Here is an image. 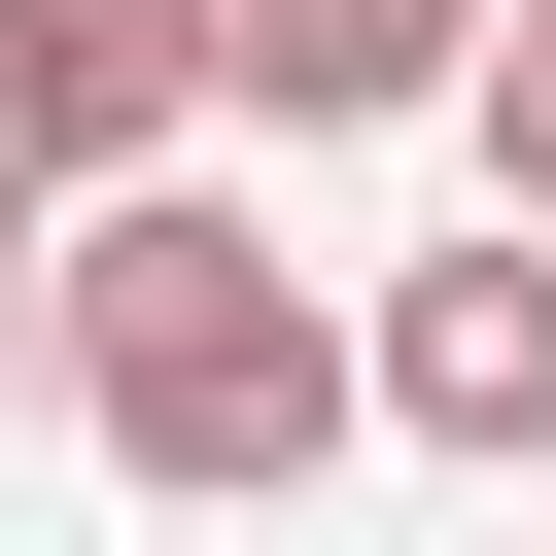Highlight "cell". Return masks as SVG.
<instances>
[{
	"label": "cell",
	"instance_id": "1",
	"mask_svg": "<svg viewBox=\"0 0 556 556\" xmlns=\"http://www.w3.org/2000/svg\"><path fill=\"white\" fill-rule=\"evenodd\" d=\"M35 313H70L104 486H174V521H278L313 452H382V313H313V278H278V208H208V174L70 208V243H35Z\"/></svg>",
	"mask_w": 556,
	"mask_h": 556
},
{
	"label": "cell",
	"instance_id": "2",
	"mask_svg": "<svg viewBox=\"0 0 556 556\" xmlns=\"http://www.w3.org/2000/svg\"><path fill=\"white\" fill-rule=\"evenodd\" d=\"M174 139H208V0H0V243L139 208Z\"/></svg>",
	"mask_w": 556,
	"mask_h": 556
},
{
	"label": "cell",
	"instance_id": "3",
	"mask_svg": "<svg viewBox=\"0 0 556 556\" xmlns=\"http://www.w3.org/2000/svg\"><path fill=\"white\" fill-rule=\"evenodd\" d=\"M382 452H486V486L556 452V243H521V208L382 278Z\"/></svg>",
	"mask_w": 556,
	"mask_h": 556
},
{
	"label": "cell",
	"instance_id": "4",
	"mask_svg": "<svg viewBox=\"0 0 556 556\" xmlns=\"http://www.w3.org/2000/svg\"><path fill=\"white\" fill-rule=\"evenodd\" d=\"M486 35H521V0H208V104H278V139H417Z\"/></svg>",
	"mask_w": 556,
	"mask_h": 556
},
{
	"label": "cell",
	"instance_id": "5",
	"mask_svg": "<svg viewBox=\"0 0 556 556\" xmlns=\"http://www.w3.org/2000/svg\"><path fill=\"white\" fill-rule=\"evenodd\" d=\"M452 139H486V208H521V243H556V0H521V35H486V70H452Z\"/></svg>",
	"mask_w": 556,
	"mask_h": 556
}]
</instances>
